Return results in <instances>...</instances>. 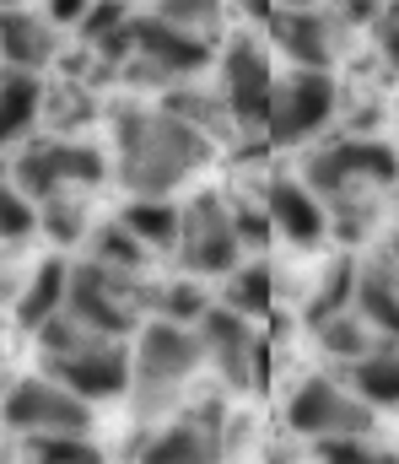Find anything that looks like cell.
I'll return each instance as SVG.
<instances>
[{"mask_svg": "<svg viewBox=\"0 0 399 464\" xmlns=\"http://www.w3.org/2000/svg\"><path fill=\"white\" fill-rule=\"evenodd\" d=\"M205 286L200 281H167V286H157V319H173V324H195L200 314H205Z\"/></svg>", "mask_w": 399, "mask_h": 464, "instance_id": "29", "label": "cell"}, {"mask_svg": "<svg viewBox=\"0 0 399 464\" xmlns=\"http://www.w3.org/2000/svg\"><path fill=\"white\" fill-rule=\"evenodd\" d=\"M340 27L346 22H335L318 5H275L270 11V33H275L280 54L291 65H308V71H329L335 65V33Z\"/></svg>", "mask_w": 399, "mask_h": 464, "instance_id": "14", "label": "cell"}, {"mask_svg": "<svg viewBox=\"0 0 399 464\" xmlns=\"http://www.w3.org/2000/svg\"><path fill=\"white\" fill-rule=\"evenodd\" d=\"M157 286L162 281H146V270H109L98 259H81L65 270V314L92 330V335H109V341H125L135 335L151 308H157Z\"/></svg>", "mask_w": 399, "mask_h": 464, "instance_id": "2", "label": "cell"}, {"mask_svg": "<svg viewBox=\"0 0 399 464\" xmlns=\"http://www.w3.org/2000/svg\"><path fill=\"white\" fill-rule=\"evenodd\" d=\"M222 438L195 427V421H173V427H157L140 449H135V464H222Z\"/></svg>", "mask_w": 399, "mask_h": 464, "instance_id": "18", "label": "cell"}, {"mask_svg": "<svg viewBox=\"0 0 399 464\" xmlns=\"http://www.w3.org/2000/svg\"><path fill=\"white\" fill-rule=\"evenodd\" d=\"M195 335H200V351L205 362L222 372L227 389L238 394H254L265 383V362H260V341H254V324L222 303H205V314L195 319Z\"/></svg>", "mask_w": 399, "mask_h": 464, "instance_id": "7", "label": "cell"}, {"mask_svg": "<svg viewBox=\"0 0 399 464\" xmlns=\"http://www.w3.org/2000/svg\"><path fill=\"white\" fill-rule=\"evenodd\" d=\"M286 427L297 438H367L378 427V411H367L335 378H308L286 400Z\"/></svg>", "mask_w": 399, "mask_h": 464, "instance_id": "6", "label": "cell"}, {"mask_svg": "<svg viewBox=\"0 0 399 464\" xmlns=\"http://www.w3.org/2000/svg\"><path fill=\"white\" fill-rule=\"evenodd\" d=\"M65 49V33L43 16V11H27V5H11L0 11V60L16 65V71H49Z\"/></svg>", "mask_w": 399, "mask_h": 464, "instance_id": "16", "label": "cell"}, {"mask_svg": "<svg viewBox=\"0 0 399 464\" xmlns=\"http://www.w3.org/2000/svg\"><path fill=\"white\" fill-rule=\"evenodd\" d=\"M222 281H227L222 286V308H233L243 319H265L270 308H275V270H270L265 259H249L243 254Z\"/></svg>", "mask_w": 399, "mask_h": 464, "instance_id": "21", "label": "cell"}, {"mask_svg": "<svg viewBox=\"0 0 399 464\" xmlns=\"http://www.w3.org/2000/svg\"><path fill=\"white\" fill-rule=\"evenodd\" d=\"M184 421H195V427H205V432L222 438V427H227V405H222V400H195V411H189Z\"/></svg>", "mask_w": 399, "mask_h": 464, "instance_id": "36", "label": "cell"}, {"mask_svg": "<svg viewBox=\"0 0 399 464\" xmlns=\"http://www.w3.org/2000/svg\"><path fill=\"white\" fill-rule=\"evenodd\" d=\"M318 464H394V449L367 438H318Z\"/></svg>", "mask_w": 399, "mask_h": 464, "instance_id": "30", "label": "cell"}, {"mask_svg": "<svg viewBox=\"0 0 399 464\" xmlns=\"http://www.w3.org/2000/svg\"><path fill=\"white\" fill-rule=\"evenodd\" d=\"M130 38H135V54L151 60L167 82H195L211 65V38L178 27V22H162L157 11H146V16L130 11Z\"/></svg>", "mask_w": 399, "mask_h": 464, "instance_id": "12", "label": "cell"}, {"mask_svg": "<svg viewBox=\"0 0 399 464\" xmlns=\"http://www.w3.org/2000/svg\"><path fill=\"white\" fill-rule=\"evenodd\" d=\"M43 362H49V378L81 400H114L130 389V351H125V341H109V335H87Z\"/></svg>", "mask_w": 399, "mask_h": 464, "instance_id": "10", "label": "cell"}, {"mask_svg": "<svg viewBox=\"0 0 399 464\" xmlns=\"http://www.w3.org/2000/svg\"><path fill=\"white\" fill-rule=\"evenodd\" d=\"M205 362L195 324H173V319H146L135 330V351H130V389L140 394V411H151L162 394H173L184 378H195Z\"/></svg>", "mask_w": 399, "mask_h": 464, "instance_id": "5", "label": "cell"}, {"mask_svg": "<svg viewBox=\"0 0 399 464\" xmlns=\"http://www.w3.org/2000/svg\"><path fill=\"white\" fill-rule=\"evenodd\" d=\"M11 5H27V0H0V11H11Z\"/></svg>", "mask_w": 399, "mask_h": 464, "instance_id": "39", "label": "cell"}, {"mask_svg": "<svg viewBox=\"0 0 399 464\" xmlns=\"http://www.w3.org/2000/svg\"><path fill=\"white\" fill-rule=\"evenodd\" d=\"M157 109L173 119H184L189 130H200L211 146H227L233 135H238V124L227 114V103H222V92H205V87H195V82H167L162 92H157Z\"/></svg>", "mask_w": 399, "mask_h": 464, "instance_id": "17", "label": "cell"}, {"mask_svg": "<svg viewBox=\"0 0 399 464\" xmlns=\"http://www.w3.org/2000/svg\"><path fill=\"white\" fill-rule=\"evenodd\" d=\"M373 44H378V60H384V71H394V60H399V5L394 0H384L378 11H373Z\"/></svg>", "mask_w": 399, "mask_h": 464, "instance_id": "35", "label": "cell"}, {"mask_svg": "<svg viewBox=\"0 0 399 464\" xmlns=\"http://www.w3.org/2000/svg\"><path fill=\"white\" fill-rule=\"evenodd\" d=\"M119 227L135 232L151 254H173V243H178V206L162 195H130L125 200V211H119Z\"/></svg>", "mask_w": 399, "mask_h": 464, "instance_id": "22", "label": "cell"}, {"mask_svg": "<svg viewBox=\"0 0 399 464\" xmlns=\"http://www.w3.org/2000/svg\"><path fill=\"white\" fill-rule=\"evenodd\" d=\"M270 87H275V71H270V54L254 33H233L227 49H222V103L238 130H265V109H270Z\"/></svg>", "mask_w": 399, "mask_h": 464, "instance_id": "11", "label": "cell"}, {"mask_svg": "<svg viewBox=\"0 0 399 464\" xmlns=\"http://www.w3.org/2000/svg\"><path fill=\"white\" fill-rule=\"evenodd\" d=\"M0 421L11 432H92V405L54 378H16L0 400Z\"/></svg>", "mask_w": 399, "mask_h": 464, "instance_id": "8", "label": "cell"}, {"mask_svg": "<svg viewBox=\"0 0 399 464\" xmlns=\"http://www.w3.org/2000/svg\"><path fill=\"white\" fill-rule=\"evenodd\" d=\"M313 335H318V346H324V356H335V362H356L362 351H373V330L351 314V308H340V314H329L324 324H313Z\"/></svg>", "mask_w": 399, "mask_h": 464, "instance_id": "27", "label": "cell"}, {"mask_svg": "<svg viewBox=\"0 0 399 464\" xmlns=\"http://www.w3.org/2000/svg\"><path fill=\"white\" fill-rule=\"evenodd\" d=\"M151 11L162 16V22H178V27H189V33H216V22H222V0H151Z\"/></svg>", "mask_w": 399, "mask_h": 464, "instance_id": "32", "label": "cell"}, {"mask_svg": "<svg viewBox=\"0 0 399 464\" xmlns=\"http://www.w3.org/2000/svg\"><path fill=\"white\" fill-rule=\"evenodd\" d=\"M340 82L329 71H308V65H291L286 82L270 87V109H265V140L275 151H297L308 146L313 135H324L335 114H340Z\"/></svg>", "mask_w": 399, "mask_h": 464, "instance_id": "4", "label": "cell"}, {"mask_svg": "<svg viewBox=\"0 0 399 464\" xmlns=\"http://www.w3.org/2000/svg\"><path fill=\"white\" fill-rule=\"evenodd\" d=\"M211 157H216V146L200 130H189L184 119L162 114V109H140V103L114 109V162H109V173L130 195H157L162 200L178 184H189Z\"/></svg>", "mask_w": 399, "mask_h": 464, "instance_id": "1", "label": "cell"}, {"mask_svg": "<svg viewBox=\"0 0 399 464\" xmlns=\"http://www.w3.org/2000/svg\"><path fill=\"white\" fill-rule=\"evenodd\" d=\"M351 281H356V265H351V259H335V265L324 270L318 292L308 297V308H302V324H324L329 314L351 308Z\"/></svg>", "mask_w": 399, "mask_h": 464, "instance_id": "28", "label": "cell"}, {"mask_svg": "<svg viewBox=\"0 0 399 464\" xmlns=\"http://www.w3.org/2000/svg\"><path fill=\"white\" fill-rule=\"evenodd\" d=\"M65 259L54 254V259H43L27 281H22V292H16V324L22 330H38L49 314H60V303H65Z\"/></svg>", "mask_w": 399, "mask_h": 464, "instance_id": "23", "label": "cell"}, {"mask_svg": "<svg viewBox=\"0 0 399 464\" xmlns=\"http://www.w3.org/2000/svg\"><path fill=\"white\" fill-rule=\"evenodd\" d=\"M351 367V394L367 405V411H394L399 400V362H394V335H378L373 351H362L356 362H346Z\"/></svg>", "mask_w": 399, "mask_h": 464, "instance_id": "19", "label": "cell"}, {"mask_svg": "<svg viewBox=\"0 0 399 464\" xmlns=\"http://www.w3.org/2000/svg\"><path fill=\"white\" fill-rule=\"evenodd\" d=\"M27 464H109L87 432H27Z\"/></svg>", "mask_w": 399, "mask_h": 464, "instance_id": "26", "label": "cell"}, {"mask_svg": "<svg viewBox=\"0 0 399 464\" xmlns=\"http://www.w3.org/2000/svg\"><path fill=\"white\" fill-rule=\"evenodd\" d=\"M33 227H38V206L11 179H0V243H22Z\"/></svg>", "mask_w": 399, "mask_h": 464, "instance_id": "31", "label": "cell"}, {"mask_svg": "<svg viewBox=\"0 0 399 464\" xmlns=\"http://www.w3.org/2000/svg\"><path fill=\"white\" fill-rule=\"evenodd\" d=\"M173 254L195 276H227L243 259V243L233 232V217H227V200H216V195L189 200L178 211V243H173Z\"/></svg>", "mask_w": 399, "mask_h": 464, "instance_id": "9", "label": "cell"}, {"mask_svg": "<svg viewBox=\"0 0 399 464\" xmlns=\"http://www.w3.org/2000/svg\"><path fill=\"white\" fill-rule=\"evenodd\" d=\"M130 22V0H87V11H81V22H76V38L92 49L98 38H109L114 27H125Z\"/></svg>", "mask_w": 399, "mask_h": 464, "instance_id": "33", "label": "cell"}, {"mask_svg": "<svg viewBox=\"0 0 399 464\" xmlns=\"http://www.w3.org/2000/svg\"><path fill=\"white\" fill-rule=\"evenodd\" d=\"M275 5H318V0H275Z\"/></svg>", "mask_w": 399, "mask_h": 464, "instance_id": "38", "label": "cell"}, {"mask_svg": "<svg viewBox=\"0 0 399 464\" xmlns=\"http://www.w3.org/2000/svg\"><path fill=\"white\" fill-rule=\"evenodd\" d=\"M265 217L291 248H313V243H324V232H329V206H324L302 179H286V173L265 184Z\"/></svg>", "mask_w": 399, "mask_h": 464, "instance_id": "15", "label": "cell"}, {"mask_svg": "<svg viewBox=\"0 0 399 464\" xmlns=\"http://www.w3.org/2000/svg\"><path fill=\"white\" fill-rule=\"evenodd\" d=\"M81 11H87V0H43V16L65 33V27H76L81 22Z\"/></svg>", "mask_w": 399, "mask_h": 464, "instance_id": "37", "label": "cell"}, {"mask_svg": "<svg viewBox=\"0 0 399 464\" xmlns=\"http://www.w3.org/2000/svg\"><path fill=\"white\" fill-rule=\"evenodd\" d=\"M87 248H92L87 259H98V265H109V270H146V265H151V248H146L135 232L119 227V217L87 227Z\"/></svg>", "mask_w": 399, "mask_h": 464, "instance_id": "25", "label": "cell"}, {"mask_svg": "<svg viewBox=\"0 0 399 464\" xmlns=\"http://www.w3.org/2000/svg\"><path fill=\"white\" fill-rule=\"evenodd\" d=\"M87 227H92V217H87V200H81L76 189H60V195L38 200V232H43L49 243L76 248V243L87 237Z\"/></svg>", "mask_w": 399, "mask_h": 464, "instance_id": "24", "label": "cell"}, {"mask_svg": "<svg viewBox=\"0 0 399 464\" xmlns=\"http://www.w3.org/2000/svg\"><path fill=\"white\" fill-rule=\"evenodd\" d=\"M38 114H43V82H38V71L5 65L0 71V146L22 140L38 124Z\"/></svg>", "mask_w": 399, "mask_h": 464, "instance_id": "20", "label": "cell"}, {"mask_svg": "<svg viewBox=\"0 0 399 464\" xmlns=\"http://www.w3.org/2000/svg\"><path fill=\"white\" fill-rule=\"evenodd\" d=\"M399 254L394 237H378L367 265H356V281H351V314L373 330V335H394L399 330Z\"/></svg>", "mask_w": 399, "mask_h": 464, "instance_id": "13", "label": "cell"}, {"mask_svg": "<svg viewBox=\"0 0 399 464\" xmlns=\"http://www.w3.org/2000/svg\"><path fill=\"white\" fill-rule=\"evenodd\" d=\"M109 179L103 146H87L76 135H38L11 157V184L38 206L60 189H98Z\"/></svg>", "mask_w": 399, "mask_h": 464, "instance_id": "3", "label": "cell"}, {"mask_svg": "<svg viewBox=\"0 0 399 464\" xmlns=\"http://www.w3.org/2000/svg\"><path fill=\"white\" fill-rule=\"evenodd\" d=\"M227 217H233V232H238L243 254H260V248H270L275 227H270L265 206H254V200H238V206H227Z\"/></svg>", "mask_w": 399, "mask_h": 464, "instance_id": "34", "label": "cell"}]
</instances>
